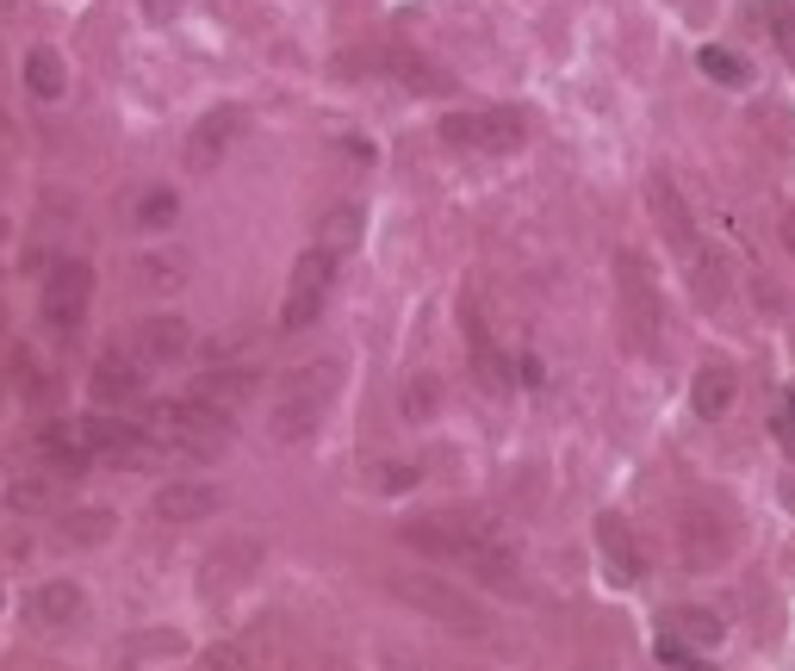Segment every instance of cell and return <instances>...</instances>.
I'll return each instance as SVG.
<instances>
[{
    "mask_svg": "<svg viewBox=\"0 0 795 671\" xmlns=\"http://www.w3.org/2000/svg\"><path fill=\"white\" fill-rule=\"evenodd\" d=\"M329 286H336V255L329 250H298V262H293V281H286V305H281V329H312L317 317H324V305H329Z\"/></svg>",
    "mask_w": 795,
    "mask_h": 671,
    "instance_id": "obj_7",
    "label": "cell"
},
{
    "mask_svg": "<svg viewBox=\"0 0 795 671\" xmlns=\"http://www.w3.org/2000/svg\"><path fill=\"white\" fill-rule=\"evenodd\" d=\"M336 379H343V360H312L298 367L281 392H274V410H267V436L274 441H305L317 436L329 398H336Z\"/></svg>",
    "mask_w": 795,
    "mask_h": 671,
    "instance_id": "obj_3",
    "label": "cell"
},
{
    "mask_svg": "<svg viewBox=\"0 0 795 671\" xmlns=\"http://www.w3.org/2000/svg\"><path fill=\"white\" fill-rule=\"evenodd\" d=\"M88 305H94V267L69 255V262L50 267V281H44V329L69 343L88 324Z\"/></svg>",
    "mask_w": 795,
    "mask_h": 671,
    "instance_id": "obj_8",
    "label": "cell"
},
{
    "mask_svg": "<svg viewBox=\"0 0 795 671\" xmlns=\"http://www.w3.org/2000/svg\"><path fill=\"white\" fill-rule=\"evenodd\" d=\"M771 26H777V50L795 63V19H789V7H783V0H771Z\"/></svg>",
    "mask_w": 795,
    "mask_h": 671,
    "instance_id": "obj_32",
    "label": "cell"
},
{
    "mask_svg": "<svg viewBox=\"0 0 795 671\" xmlns=\"http://www.w3.org/2000/svg\"><path fill=\"white\" fill-rule=\"evenodd\" d=\"M646 205H653V218H659V236L671 243V255H677V267H684L690 281H696V293L709 298V305H721L733 286L727 262L715 255V243L696 231V212L684 205V193H677V181L671 174H653L646 181Z\"/></svg>",
    "mask_w": 795,
    "mask_h": 671,
    "instance_id": "obj_2",
    "label": "cell"
},
{
    "mask_svg": "<svg viewBox=\"0 0 795 671\" xmlns=\"http://www.w3.org/2000/svg\"><path fill=\"white\" fill-rule=\"evenodd\" d=\"M131 336H137V343H131V355H137L143 367H174V360L193 355V324H187V317H174V312L143 317Z\"/></svg>",
    "mask_w": 795,
    "mask_h": 671,
    "instance_id": "obj_13",
    "label": "cell"
},
{
    "mask_svg": "<svg viewBox=\"0 0 795 671\" xmlns=\"http://www.w3.org/2000/svg\"><path fill=\"white\" fill-rule=\"evenodd\" d=\"M460 329H467V355H472V374H479V386H485V392H503L510 379H503L498 336H491V324H485L479 286H467V293H460Z\"/></svg>",
    "mask_w": 795,
    "mask_h": 671,
    "instance_id": "obj_11",
    "label": "cell"
},
{
    "mask_svg": "<svg viewBox=\"0 0 795 671\" xmlns=\"http://www.w3.org/2000/svg\"><path fill=\"white\" fill-rule=\"evenodd\" d=\"M615 317H622L628 355H659L665 312H659L653 267H646V255H640V250H615Z\"/></svg>",
    "mask_w": 795,
    "mask_h": 671,
    "instance_id": "obj_4",
    "label": "cell"
},
{
    "mask_svg": "<svg viewBox=\"0 0 795 671\" xmlns=\"http://www.w3.org/2000/svg\"><path fill=\"white\" fill-rule=\"evenodd\" d=\"M436 405H441V379L436 374H417L405 386V417L410 423H429V417H436Z\"/></svg>",
    "mask_w": 795,
    "mask_h": 671,
    "instance_id": "obj_29",
    "label": "cell"
},
{
    "mask_svg": "<svg viewBox=\"0 0 795 671\" xmlns=\"http://www.w3.org/2000/svg\"><path fill=\"white\" fill-rule=\"evenodd\" d=\"M26 88H32L38 100H63V57H57V50H32V57H26Z\"/></svg>",
    "mask_w": 795,
    "mask_h": 671,
    "instance_id": "obj_25",
    "label": "cell"
},
{
    "mask_svg": "<svg viewBox=\"0 0 795 671\" xmlns=\"http://www.w3.org/2000/svg\"><path fill=\"white\" fill-rule=\"evenodd\" d=\"M702 516H709V522L684 516V560L696 566V572H709V566L727 560V547H733V522L715 510V504H702Z\"/></svg>",
    "mask_w": 795,
    "mask_h": 671,
    "instance_id": "obj_15",
    "label": "cell"
},
{
    "mask_svg": "<svg viewBox=\"0 0 795 671\" xmlns=\"http://www.w3.org/2000/svg\"><path fill=\"white\" fill-rule=\"evenodd\" d=\"M32 441H38V454H44L50 467H63V472L94 467V441H88L81 417H69V423H44V429H38Z\"/></svg>",
    "mask_w": 795,
    "mask_h": 671,
    "instance_id": "obj_17",
    "label": "cell"
},
{
    "mask_svg": "<svg viewBox=\"0 0 795 671\" xmlns=\"http://www.w3.org/2000/svg\"><path fill=\"white\" fill-rule=\"evenodd\" d=\"M783 243H789V250H795V212H789V218H783Z\"/></svg>",
    "mask_w": 795,
    "mask_h": 671,
    "instance_id": "obj_34",
    "label": "cell"
},
{
    "mask_svg": "<svg viewBox=\"0 0 795 671\" xmlns=\"http://www.w3.org/2000/svg\"><path fill=\"white\" fill-rule=\"evenodd\" d=\"M696 69H702L709 81H721V88H746V81H752V69L740 63L733 50H721V44H702V50H696Z\"/></svg>",
    "mask_w": 795,
    "mask_h": 671,
    "instance_id": "obj_27",
    "label": "cell"
},
{
    "mask_svg": "<svg viewBox=\"0 0 795 671\" xmlns=\"http://www.w3.org/2000/svg\"><path fill=\"white\" fill-rule=\"evenodd\" d=\"M224 504L218 485H200V479H181V485H162L156 498H150V516L156 522H200Z\"/></svg>",
    "mask_w": 795,
    "mask_h": 671,
    "instance_id": "obj_14",
    "label": "cell"
},
{
    "mask_svg": "<svg viewBox=\"0 0 795 671\" xmlns=\"http://www.w3.org/2000/svg\"><path fill=\"white\" fill-rule=\"evenodd\" d=\"M119 529V516L106 510V504H88V510H69L63 516V535L75 547H94V541H106V535Z\"/></svg>",
    "mask_w": 795,
    "mask_h": 671,
    "instance_id": "obj_23",
    "label": "cell"
},
{
    "mask_svg": "<svg viewBox=\"0 0 795 671\" xmlns=\"http://www.w3.org/2000/svg\"><path fill=\"white\" fill-rule=\"evenodd\" d=\"M249 386L255 379H243V374H205L200 386H193V398H205V405H218L224 417H236V405L249 398Z\"/></svg>",
    "mask_w": 795,
    "mask_h": 671,
    "instance_id": "obj_24",
    "label": "cell"
},
{
    "mask_svg": "<svg viewBox=\"0 0 795 671\" xmlns=\"http://www.w3.org/2000/svg\"><path fill=\"white\" fill-rule=\"evenodd\" d=\"M200 671H249V659H243V647H231V640H212L200 653Z\"/></svg>",
    "mask_w": 795,
    "mask_h": 671,
    "instance_id": "obj_31",
    "label": "cell"
},
{
    "mask_svg": "<svg viewBox=\"0 0 795 671\" xmlns=\"http://www.w3.org/2000/svg\"><path fill=\"white\" fill-rule=\"evenodd\" d=\"M143 392V360L131 348H106L94 360V405H131Z\"/></svg>",
    "mask_w": 795,
    "mask_h": 671,
    "instance_id": "obj_16",
    "label": "cell"
},
{
    "mask_svg": "<svg viewBox=\"0 0 795 671\" xmlns=\"http://www.w3.org/2000/svg\"><path fill=\"white\" fill-rule=\"evenodd\" d=\"M441 143H453V150H485V156H510V150H522V138H529V112L516 106H485V112H448L436 125Z\"/></svg>",
    "mask_w": 795,
    "mask_h": 671,
    "instance_id": "obj_5",
    "label": "cell"
},
{
    "mask_svg": "<svg viewBox=\"0 0 795 671\" xmlns=\"http://www.w3.org/2000/svg\"><path fill=\"white\" fill-rule=\"evenodd\" d=\"M143 13L150 19H174V0H143Z\"/></svg>",
    "mask_w": 795,
    "mask_h": 671,
    "instance_id": "obj_33",
    "label": "cell"
},
{
    "mask_svg": "<svg viewBox=\"0 0 795 671\" xmlns=\"http://www.w3.org/2000/svg\"><path fill=\"white\" fill-rule=\"evenodd\" d=\"M0 603H7V597H0Z\"/></svg>",
    "mask_w": 795,
    "mask_h": 671,
    "instance_id": "obj_36",
    "label": "cell"
},
{
    "mask_svg": "<svg viewBox=\"0 0 795 671\" xmlns=\"http://www.w3.org/2000/svg\"><path fill=\"white\" fill-rule=\"evenodd\" d=\"M360 231H367V212H360L355 200H336V205L324 212V218H317V231H312V236H317V250H329L336 262H343V255L360 243Z\"/></svg>",
    "mask_w": 795,
    "mask_h": 671,
    "instance_id": "obj_20",
    "label": "cell"
},
{
    "mask_svg": "<svg viewBox=\"0 0 795 671\" xmlns=\"http://www.w3.org/2000/svg\"><path fill=\"white\" fill-rule=\"evenodd\" d=\"M665 634H671V640H696V647H721V640H727V628H721L715 609L677 603V609H665Z\"/></svg>",
    "mask_w": 795,
    "mask_h": 671,
    "instance_id": "obj_22",
    "label": "cell"
},
{
    "mask_svg": "<svg viewBox=\"0 0 795 671\" xmlns=\"http://www.w3.org/2000/svg\"><path fill=\"white\" fill-rule=\"evenodd\" d=\"M174 218H181V193H174V187H150V193L137 200V224H143L150 236L174 231Z\"/></svg>",
    "mask_w": 795,
    "mask_h": 671,
    "instance_id": "obj_26",
    "label": "cell"
},
{
    "mask_svg": "<svg viewBox=\"0 0 795 671\" xmlns=\"http://www.w3.org/2000/svg\"><path fill=\"white\" fill-rule=\"evenodd\" d=\"M783 504H789V510H795V479H789V485H783Z\"/></svg>",
    "mask_w": 795,
    "mask_h": 671,
    "instance_id": "obj_35",
    "label": "cell"
},
{
    "mask_svg": "<svg viewBox=\"0 0 795 671\" xmlns=\"http://www.w3.org/2000/svg\"><path fill=\"white\" fill-rule=\"evenodd\" d=\"M422 472L410 467V460H374V491H386V498H398V491H417Z\"/></svg>",
    "mask_w": 795,
    "mask_h": 671,
    "instance_id": "obj_30",
    "label": "cell"
},
{
    "mask_svg": "<svg viewBox=\"0 0 795 671\" xmlns=\"http://www.w3.org/2000/svg\"><path fill=\"white\" fill-rule=\"evenodd\" d=\"M591 535H597V553H603V566H609V578H615V584H640V578H646L640 541H634V529H628L622 510H597Z\"/></svg>",
    "mask_w": 795,
    "mask_h": 671,
    "instance_id": "obj_12",
    "label": "cell"
},
{
    "mask_svg": "<svg viewBox=\"0 0 795 671\" xmlns=\"http://www.w3.org/2000/svg\"><path fill=\"white\" fill-rule=\"evenodd\" d=\"M32 616L38 622H50V628H75L81 616H88V591H81L75 578H50V584H38Z\"/></svg>",
    "mask_w": 795,
    "mask_h": 671,
    "instance_id": "obj_18",
    "label": "cell"
},
{
    "mask_svg": "<svg viewBox=\"0 0 795 671\" xmlns=\"http://www.w3.org/2000/svg\"><path fill=\"white\" fill-rule=\"evenodd\" d=\"M336 75H391V81H405L410 94H453V75H441V69L410 44H379V50L336 57Z\"/></svg>",
    "mask_w": 795,
    "mask_h": 671,
    "instance_id": "obj_6",
    "label": "cell"
},
{
    "mask_svg": "<svg viewBox=\"0 0 795 671\" xmlns=\"http://www.w3.org/2000/svg\"><path fill=\"white\" fill-rule=\"evenodd\" d=\"M249 131V106H236V100H224V106L200 112V125L187 131V169H218L224 156H231V143Z\"/></svg>",
    "mask_w": 795,
    "mask_h": 671,
    "instance_id": "obj_10",
    "label": "cell"
},
{
    "mask_svg": "<svg viewBox=\"0 0 795 671\" xmlns=\"http://www.w3.org/2000/svg\"><path fill=\"white\" fill-rule=\"evenodd\" d=\"M733 392H740V379H733V367L727 360H709L696 374V386H690V405H696V417H727V405H733Z\"/></svg>",
    "mask_w": 795,
    "mask_h": 671,
    "instance_id": "obj_21",
    "label": "cell"
},
{
    "mask_svg": "<svg viewBox=\"0 0 795 671\" xmlns=\"http://www.w3.org/2000/svg\"><path fill=\"white\" fill-rule=\"evenodd\" d=\"M391 597H405L410 609H422V616H436V622L460 628V634H485V609L472 603L467 591H453V584H441V578L398 572V578H391Z\"/></svg>",
    "mask_w": 795,
    "mask_h": 671,
    "instance_id": "obj_9",
    "label": "cell"
},
{
    "mask_svg": "<svg viewBox=\"0 0 795 671\" xmlns=\"http://www.w3.org/2000/svg\"><path fill=\"white\" fill-rule=\"evenodd\" d=\"M255 560H262V541H231L200 566V584L205 591H231V584H243L255 572Z\"/></svg>",
    "mask_w": 795,
    "mask_h": 671,
    "instance_id": "obj_19",
    "label": "cell"
},
{
    "mask_svg": "<svg viewBox=\"0 0 795 671\" xmlns=\"http://www.w3.org/2000/svg\"><path fill=\"white\" fill-rule=\"evenodd\" d=\"M7 504H13L19 516H44L50 504H57V485L38 479V472H32V479H13V485H7Z\"/></svg>",
    "mask_w": 795,
    "mask_h": 671,
    "instance_id": "obj_28",
    "label": "cell"
},
{
    "mask_svg": "<svg viewBox=\"0 0 795 671\" xmlns=\"http://www.w3.org/2000/svg\"><path fill=\"white\" fill-rule=\"evenodd\" d=\"M405 547L417 553H436L448 566H467V572L491 578L503 591L522 597V572H516V553L503 547V535L485 522V516H441V522H405Z\"/></svg>",
    "mask_w": 795,
    "mask_h": 671,
    "instance_id": "obj_1",
    "label": "cell"
}]
</instances>
